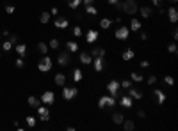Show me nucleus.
<instances>
[{"label":"nucleus","instance_id":"obj_42","mask_svg":"<svg viewBox=\"0 0 178 131\" xmlns=\"http://www.w3.org/2000/svg\"><path fill=\"white\" fill-rule=\"evenodd\" d=\"M14 9H16V7H14V5H5V12H7V14H13V12H14Z\"/></svg>","mask_w":178,"mask_h":131},{"label":"nucleus","instance_id":"obj_35","mask_svg":"<svg viewBox=\"0 0 178 131\" xmlns=\"http://www.w3.org/2000/svg\"><path fill=\"white\" fill-rule=\"evenodd\" d=\"M85 11H87V14H93V16L98 14V9H96L94 5H85Z\"/></svg>","mask_w":178,"mask_h":131},{"label":"nucleus","instance_id":"obj_13","mask_svg":"<svg viewBox=\"0 0 178 131\" xmlns=\"http://www.w3.org/2000/svg\"><path fill=\"white\" fill-rule=\"evenodd\" d=\"M78 59H80V62H82L84 66H87V64H91V62H93V57H91V53H87V51H82Z\"/></svg>","mask_w":178,"mask_h":131},{"label":"nucleus","instance_id":"obj_44","mask_svg":"<svg viewBox=\"0 0 178 131\" xmlns=\"http://www.w3.org/2000/svg\"><path fill=\"white\" fill-rule=\"evenodd\" d=\"M164 81H166L168 85H173V83H175V80H173V76H164Z\"/></svg>","mask_w":178,"mask_h":131},{"label":"nucleus","instance_id":"obj_6","mask_svg":"<svg viewBox=\"0 0 178 131\" xmlns=\"http://www.w3.org/2000/svg\"><path fill=\"white\" fill-rule=\"evenodd\" d=\"M36 110H38V115H39V121H43V122L50 121V110H48V106H38Z\"/></svg>","mask_w":178,"mask_h":131},{"label":"nucleus","instance_id":"obj_9","mask_svg":"<svg viewBox=\"0 0 178 131\" xmlns=\"http://www.w3.org/2000/svg\"><path fill=\"white\" fill-rule=\"evenodd\" d=\"M107 91L111 92V96H118V92H119V81L111 80L107 83Z\"/></svg>","mask_w":178,"mask_h":131},{"label":"nucleus","instance_id":"obj_24","mask_svg":"<svg viewBox=\"0 0 178 131\" xmlns=\"http://www.w3.org/2000/svg\"><path fill=\"white\" fill-rule=\"evenodd\" d=\"M55 83H57L59 87H64V83H66V76H64L63 73H59V74H55Z\"/></svg>","mask_w":178,"mask_h":131},{"label":"nucleus","instance_id":"obj_34","mask_svg":"<svg viewBox=\"0 0 178 131\" xmlns=\"http://www.w3.org/2000/svg\"><path fill=\"white\" fill-rule=\"evenodd\" d=\"M80 4H82V0H68V5H70L71 9H77Z\"/></svg>","mask_w":178,"mask_h":131},{"label":"nucleus","instance_id":"obj_15","mask_svg":"<svg viewBox=\"0 0 178 131\" xmlns=\"http://www.w3.org/2000/svg\"><path fill=\"white\" fill-rule=\"evenodd\" d=\"M91 57H105V50L102 46H96V48H91Z\"/></svg>","mask_w":178,"mask_h":131},{"label":"nucleus","instance_id":"obj_47","mask_svg":"<svg viewBox=\"0 0 178 131\" xmlns=\"http://www.w3.org/2000/svg\"><path fill=\"white\" fill-rule=\"evenodd\" d=\"M151 2H153V5H157V7H160V5H162V2H164V0H151Z\"/></svg>","mask_w":178,"mask_h":131},{"label":"nucleus","instance_id":"obj_48","mask_svg":"<svg viewBox=\"0 0 178 131\" xmlns=\"http://www.w3.org/2000/svg\"><path fill=\"white\" fill-rule=\"evenodd\" d=\"M50 14H52V16H57V14H59V9H57V7H53V9L50 11Z\"/></svg>","mask_w":178,"mask_h":131},{"label":"nucleus","instance_id":"obj_18","mask_svg":"<svg viewBox=\"0 0 178 131\" xmlns=\"http://www.w3.org/2000/svg\"><path fill=\"white\" fill-rule=\"evenodd\" d=\"M119 105H121L123 108H130V106H132V98H130V96H121Z\"/></svg>","mask_w":178,"mask_h":131},{"label":"nucleus","instance_id":"obj_53","mask_svg":"<svg viewBox=\"0 0 178 131\" xmlns=\"http://www.w3.org/2000/svg\"><path fill=\"white\" fill-rule=\"evenodd\" d=\"M148 66H150V62H148V60H143V62H141V67H148Z\"/></svg>","mask_w":178,"mask_h":131},{"label":"nucleus","instance_id":"obj_10","mask_svg":"<svg viewBox=\"0 0 178 131\" xmlns=\"http://www.w3.org/2000/svg\"><path fill=\"white\" fill-rule=\"evenodd\" d=\"M41 101L45 103V105H53V101H55V94H53L52 91H46L41 96Z\"/></svg>","mask_w":178,"mask_h":131},{"label":"nucleus","instance_id":"obj_19","mask_svg":"<svg viewBox=\"0 0 178 131\" xmlns=\"http://www.w3.org/2000/svg\"><path fill=\"white\" fill-rule=\"evenodd\" d=\"M96 39H98V32L93 30V29H91V30L85 34V41H87V43H94Z\"/></svg>","mask_w":178,"mask_h":131},{"label":"nucleus","instance_id":"obj_12","mask_svg":"<svg viewBox=\"0 0 178 131\" xmlns=\"http://www.w3.org/2000/svg\"><path fill=\"white\" fill-rule=\"evenodd\" d=\"M53 23H55V27H57V29H68L70 20H68V18H63V16H59L57 20H53Z\"/></svg>","mask_w":178,"mask_h":131},{"label":"nucleus","instance_id":"obj_2","mask_svg":"<svg viewBox=\"0 0 178 131\" xmlns=\"http://www.w3.org/2000/svg\"><path fill=\"white\" fill-rule=\"evenodd\" d=\"M52 66H53V62H52V59H50L48 55H45V57L39 59V62H38V69L43 71V73L50 71V69H52Z\"/></svg>","mask_w":178,"mask_h":131},{"label":"nucleus","instance_id":"obj_26","mask_svg":"<svg viewBox=\"0 0 178 131\" xmlns=\"http://www.w3.org/2000/svg\"><path fill=\"white\" fill-rule=\"evenodd\" d=\"M14 48H16V53H18L20 57H25V53H27V46H25V44H16Z\"/></svg>","mask_w":178,"mask_h":131},{"label":"nucleus","instance_id":"obj_5","mask_svg":"<svg viewBox=\"0 0 178 131\" xmlns=\"http://www.w3.org/2000/svg\"><path fill=\"white\" fill-rule=\"evenodd\" d=\"M77 94H78V89L77 87H64L63 89L64 99H73V98H77Z\"/></svg>","mask_w":178,"mask_h":131},{"label":"nucleus","instance_id":"obj_46","mask_svg":"<svg viewBox=\"0 0 178 131\" xmlns=\"http://www.w3.org/2000/svg\"><path fill=\"white\" fill-rule=\"evenodd\" d=\"M137 115H139L141 119H144V117H146V112H144V110H139V112H137Z\"/></svg>","mask_w":178,"mask_h":131},{"label":"nucleus","instance_id":"obj_37","mask_svg":"<svg viewBox=\"0 0 178 131\" xmlns=\"http://www.w3.org/2000/svg\"><path fill=\"white\" fill-rule=\"evenodd\" d=\"M73 36L75 37H82V29H80V25L73 27Z\"/></svg>","mask_w":178,"mask_h":131},{"label":"nucleus","instance_id":"obj_54","mask_svg":"<svg viewBox=\"0 0 178 131\" xmlns=\"http://www.w3.org/2000/svg\"><path fill=\"white\" fill-rule=\"evenodd\" d=\"M158 14H166V9H164V7H162V5H160V7H158Z\"/></svg>","mask_w":178,"mask_h":131},{"label":"nucleus","instance_id":"obj_45","mask_svg":"<svg viewBox=\"0 0 178 131\" xmlns=\"http://www.w3.org/2000/svg\"><path fill=\"white\" fill-rule=\"evenodd\" d=\"M171 36H173V39H175V41L178 39V29H176V27L173 29V32H171Z\"/></svg>","mask_w":178,"mask_h":131},{"label":"nucleus","instance_id":"obj_8","mask_svg":"<svg viewBox=\"0 0 178 131\" xmlns=\"http://www.w3.org/2000/svg\"><path fill=\"white\" fill-rule=\"evenodd\" d=\"M93 67H94V71L96 73H102L104 71V64H105V60H104V57H93Z\"/></svg>","mask_w":178,"mask_h":131},{"label":"nucleus","instance_id":"obj_55","mask_svg":"<svg viewBox=\"0 0 178 131\" xmlns=\"http://www.w3.org/2000/svg\"><path fill=\"white\" fill-rule=\"evenodd\" d=\"M107 2H109V5H114V4H118V2H119V0H107Z\"/></svg>","mask_w":178,"mask_h":131},{"label":"nucleus","instance_id":"obj_1","mask_svg":"<svg viewBox=\"0 0 178 131\" xmlns=\"http://www.w3.org/2000/svg\"><path fill=\"white\" fill-rule=\"evenodd\" d=\"M121 11H125L126 14H136L139 11V5L136 0H125V2H121Z\"/></svg>","mask_w":178,"mask_h":131},{"label":"nucleus","instance_id":"obj_21","mask_svg":"<svg viewBox=\"0 0 178 131\" xmlns=\"http://www.w3.org/2000/svg\"><path fill=\"white\" fill-rule=\"evenodd\" d=\"M66 48H68L70 53H77V51H78V44H77L75 41H68V43H66Z\"/></svg>","mask_w":178,"mask_h":131},{"label":"nucleus","instance_id":"obj_25","mask_svg":"<svg viewBox=\"0 0 178 131\" xmlns=\"http://www.w3.org/2000/svg\"><path fill=\"white\" fill-rule=\"evenodd\" d=\"M130 80H132V81H136V83H141V81L144 80V76H143V74H139V73H136V71H134V73L130 74Z\"/></svg>","mask_w":178,"mask_h":131},{"label":"nucleus","instance_id":"obj_39","mask_svg":"<svg viewBox=\"0 0 178 131\" xmlns=\"http://www.w3.org/2000/svg\"><path fill=\"white\" fill-rule=\"evenodd\" d=\"M27 126H29V128H34V126H36V117L29 115V117H27Z\"/></svg>","mask_w":178,"mask_h":131},{"label":"nucleus","instance_id":"obj_16","mask_svg":"<svg viewBox=\"0 0 178 131\" xmlns=\"http://www.w3.org/2000/svg\"><path fill=\"white\" fill-rule=\"evenodd\" d=\"M153 94H155V98H157V103H158V105H164V101H166V94L160 91V89H155V91H153Z\"/></svg>","mask_w":178,"mask_h":131},{"label":"nucleus","instance_id":"obj_31","mask_svg":"<svg viewBox=\"0 0 178 131\" xmlns=\"http://www.w3.org/2000/svg\"><path fill=\"white\" fill-rule=\"evenodd\" d=\"M80 80H82V71L77 67V69L73 71V81H77V83H78Z\"/></svg>","mask_w":178,"mask_h":131},{"label":"nucleus","instance_id":"obj_20","mask_svg":"<svg viewBox=\"0 0 178 131\" xmlns=\"http://www.w3.org/2000/svg\"><path fill=\"white\" fill-rule=\"evenodd\" d=\"M130 30H132V32H139V30H141V21L137 20V18L130 20Z\"/></svg>","mask_w":178,"mask_h":131},{"label":"nucleus","instance_id":"obj_14","mask_svg":"<svg viewBox=\"0 0 178 131\" xmlns=\"http://www.w3.org/2000/svg\"><path fill=\"white\" fill-rule=\"evenodd\" d=\"M128 96H130L132 99H143V92L137 91V89H134V87L128 89Z\"/></svg>","mask_w":178,"mask_h":131},{"label":"nucleus","instance_id":"obj_52","mask_svg":"<svg viewBox=\"0 0 178 131\" xmlns=\"http://www.w3.org/2000/svg\"><path fill=\"white\" fill-rule=\"evenodd\" d=\"M75 20H82V12H75Z\"/></svg>","mask_w":178,"mask_h":131},{"label":"nucleus","instance_id":"obj_57","mask_svg":"<svg viewBox=\"0 0 178 131\" xmlns=\"http://www.w3.org/2000/svg\"><path fill=\"white\" fill-rule=\"evenodd\" d=\"M169 4H171V5H175V4H178V0H168Z\"/></svg>","mask_w":178,"mask_h":131},{"label":"nucleus","instance_id":"obj_30","mask_svg":"<svg viewBox=\"0 0 178 131\" xmlns=\"http://www.w3.org/2000/svg\"><path fill=\"white\" fill-rule=\"evenodd\" d=\"M50 18H52V14H50V12H41L39 21H41V23H48V21H50Z\"/></svg>","mask_w":178,"mask_h":131},{"label":"nucleus","instance_id":"obj_32","mask_svg":"<svg viewBox=\"0 0 178 131\" xmlns=\"http://www.w3.org/2000/svg\"><path fill=\"white\" fill-rule=\"evenodd\" d=\"M141 16H143V18H148V16H150V14H151V9H150V7H146V5H144V7H141Z\"/></svg>","mask_w":178,"mask_h":131},{"label":"nucleus","instance_id":"obj_56","mask_svg":"<svg viewBox=\"0 0 178 131\" xmlns=\"http://www.w3.org/2000/svg\"><path fill=\"white\" fill-rule=\"evenodd\" d=\"M116 23H118V25H121V23H123V20H121V18H119V16H118V18H116Z\"/></svg>","mask_w":178,"mask_h":131},{"label":"nucleus","instance_id":"obj_36","mask_svg":"<svg viewBox=\"0 0 178 131\" xmlns=\"http://www.w3.org/2000/svg\"><path fill=\"white\" fill-rule=\"evenodd\" d=\"M59 44H61V43H59V39H52L50 43H48V48H52V50H57V48H59Z\"/></svg>","mask_w":178,"mask_h":131},{"label":"nucleus","instance_id":"obj_49","mask_svg":"<svg viewBox=\"0 0 178 131\" xmlns=\"http://www.w3.org/2000/svg\"><path fill=\"white\" fill-rule=\"evenodd\" d=\"M11 43L16 44V43H18V36H11Z\"/></svg>","mask_w":178,"mask_h":131},{"label":"nucleus","instance_id":"obj_27","mask_svg":"<svg viewBox=\"0 0 178 131\" xmlns=\"http://www.w3.org/2000/svg\"><path fill=\"white\" fill-rule=\"evenodd\" d=\"M27 103H29V106H32V108H38V106H39V103H41V101L38 99V98H34V96H31V98H29V99H27Z\"/></svg>","mask_w":178,"mask_h":131},{"label":"nucleus","instance_id":"obj_33","mask_svg":"<svg viewBox=\"0 0 178 131\" xmlns=\"http://www.w3.org/2000/svg\"><path fill=\"white\" fill-rule=\"evenodd\" d=\"M13 48H14V44H13L11 41H5V43L2 44V50H4V51H11Z\"/></svg>","mask_w":178,"mask_h":131},{"label":"nucleus","instance_id":"obj_11","mask_svg":"<svg viewBox=\"0 0 178 131\" xmlns=\"http://www.w3.org/2000/svg\"><path fill=\"white\" fill-rule=\"evenodd\" d=\"M168 18H169L171 23H176V21H178V11H176L175 5H171V7L168 9Z\"/></svg>","mask_w":178,"mask_h":131},{"label":"nucleus","instance_id":"obj_50","mask_svg":"<svg viewBox=\"0 0 178 131\" xmlns=\"http://www.w3.org/2000/svg\"><path fill=\"white\" fill-rule=\"evenodd\" d=\"M82 2H84V5H93L94 0H82Z\"/></svg>","mask_w":178,"mask_h":131},{"label":"nucleus","instance_id":"obj_51","mask_svg":"<svg viewBox=\"0 0 178 131\" xmlns=\"http://www.w3.org/2000/svg\"><path fill=\"white\" fill-rule=\"evenodd\" d=\"M141 39H143V41L148 39V34H146V32H141Z\"/></svg>","mask_w":178,"mask_h":131},{"label":"nucleus","instance_id":"obj_38","mask_svg":"<svg viewBox=\"0 0 178 131\" xmlns=\"http://www.w3.org/2000/svg\"><path fill=\"white\" fill-rule=\"evenodd\" d=\"M119 87H121V89H130V87H132V80H123L119 83Z\"/></svg>","mask_w":178,"mask_h":131},{"label":"nucleus","instance_id":"obj_28","mask_svg":"<svg viewBox=\"0 0 178 131\" xmlns=\"http://www.w3.org/2000/svg\"><path fill=\"white\" fill-rule=\"evenodd\" d=\"M111 25H112V20H111V18L100 20V27H102V29H111Z\"/></svg>","mask_w":178,"mask_h":131},{"label":"nucleus","instance_id":"obj_23","mask_svg":"<svg viewBox=\"0 0 178 131\" xmlns=\"http://www.w3.org/2000/svg\"><path fill=\"white\" fill-rule=\"evenodd\" d=\"M123 121H125V115H123V113L116 112L114 115H112V122H114V124H121Z\"/></svg>","mask_w":178,"mask_h":131},{"label":"nucleus","instance_id":"obj_41","mask_svg":"<svg viewBox=\"0 0 178 131\" xmlns=\"http://www.w3.org/2000/svg\"><path fill=\"white\" fill-rule=\"evenodd\" d=\"M146 81H148V85H153V83L157 81V76H153V74H151V76H148V78H146Z\"/></svg>","mask_w":178,"mask_h":131},{"label":"nucleus","instance_id":"obj_22","mask_svg":"<svg viewBox=\"0 0 178 131\" xmlns=\"http://www.w3.org/2000/svg\"><path fill=\"white\" fill-rule=\"evenodd\" d=\"M134 55H136L134 50H132V48H128V50L123 51V55H121V57H123V60H132V59H134Z\"/></svg>","mask_w":178,"mask_h":131},{"label":"nucleus","instance_id":"obj_29","mask_svg":"<svg viewBox=\"0 0 178 131\" xmlns=\"http://www.w3.org/2000/svg\"><path fill=\"white\" fill-rule=\"evenodd\" d=\"M38 51L43 53V55H46V53H48V44H46V43H39V44H38Z\"/></svg>","mask_w":178,"mask_h":131},{"label":"nucleus","instance_id":"obj_43","mask_svg":"<svg viewBox=\"0 0 178 131\" xmlns=\"http://www.w3.org/2000/svg\"><path fill=\"white\" fill-rule=\"evenodd\" d=\"M23 66H25V62H23V57H20V59H18V60H16V67H23Z\"/></svg>","mask_w":178,"mask_h":131},{"label":"nucleus","instance_id":"obj_3","mask_svg":"<svg viewBox=\"0 0 178 131\" xmlns=\"http://www.w3.org/2000/svg\"><path fill=\"white\" fill-rule=\"evenodd\" d=\"M98 106L100 108H107V106H116V96H104L98 99Z\"/></svg>","mask_w":178,"mask_h":131},{"label":"nucleus","instance_id":"obj_7","mask_svg":"<svg viewBox=\"0 0 178 131\" xmlns=\"http://www.w3.org/2000/svg\"><path fill=\"white\" fill-rule=\"evenodd\" d=\"M57 62H59V66L66 67V66L71 62V55H70L68 51H61V53H59V59H57Z\"/></svg>","mask_w":178,"mask_h":131},{"label":"nucleus","instance_id":"obj_17","mask_svg":"<svg viewBox=\"0 0 178 131\" xmlns=\"http://www.w3.org/2000/svg\"><path fill=\"white\" fill-rule=\"evenodd\" d=\"M121 126H123V129L125 131H134L136 129V124H134V121H130V119H125V121L121 122Z\"/></svg>","mask_w":178,"mask_h":131},{"label":"nucleus","instance_id":"obj_4","mask_svg":"<svg viewBox=\"0 0 178 131\" xmlns=\"http://www.w3.org/2000/svg\"><path fill=\"white\" fill-rule=\"evenodd\" d=\"M116 39H119V41H125L128 39V36H130V29L128 27H123V25H119V29L116 30Z\"/></svg>","mask_w":178,"mask_h":131},{"label":"nucleus","instance_id":"obj_40","mask_svg":"<svg viewBox=\"0 0 178 131\" xmlns=\"http://www.w3.org/2000/svg\"><path fill=\"white\" fill-rule=\"evenodd\" d=\"M176 50H178L176 43H173V44H169V46H168V51H169V53H176Z\"/></svg>","mask_w":178,"mask_h":131}]
</instances>
